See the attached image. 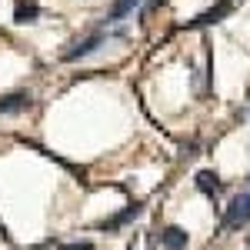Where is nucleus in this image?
<instances>
[{
	"mask_svg": "<svg viewBox=\"0 0 250 250\" xmlns=\"http://www.w3.org/2000/svg\"><path fill=\"white\" fill-rule=\"evenodd\" d=\"M104 40H107V34H90L87 40H77L70 50H63V60H67V63H74V60H80V57H90Z\"/></svg>",
	"mask_w": 250,
	"mask_h": 250,
	"instance_id": "2",
	"label": "nucleus"
},
{
	"mask_svg": "<svg viewBox=\"0 0 250 250\" xmlns=\"http://www.w3.org/2000/svg\"><path fill=\"white\" fill-rule=\"evenodd\" d=\"M247 224H250V193H237L227 204V210H224V227L227 230H240Z\"/></svg>",
	"mask_w": 250,
	"mask_h": 250,
	"instance_id": "1",
	"label": "nucleus"
},
{
	"mask_svg": "<svg viewBox=\"0 0 250 250\" xmlns=\"http://www.w3.org/2000/svg\"><path fill=\"white\" fill-rule=\"evenodd\" d=\"M193 184H197V190L207 193V197H217V193H220V177H217L213 170H200Z\"/></svg>",
	"mask_w": 250,
	"mask_h": 250,
	"instance_id": "7",
	"label": "nucleus"
},
{
	"mask_svg": "<svg viewBox=\"0 0 250 250\" xmlns=\"http://www.w3.org/2000/svg\"><path fill=\"white\" fill-rule=\"evenodd\" d=\"M63 250H94V244H87V240H80V244H67Z\"/></svg>",
	"mask_w": 250,
	"mask_h": 250,
	"instance_id": "10",
	"label": "nucleus"
},
{
	"mask_svg": "<svg viewBox=\"0 0 250 250\" xmlns=\"http://www.w3.org/2000/svg\"><path fill=\"white\" fill-rule=\"evenodd\" d=\"M227 10H230V3H227V0H224V3H217V7H213V10H207V14H200V17L193 20V27H204V23H217V20L224 17V14H227Z\"/></svg>",
	"mask_w": 250,
	"mask_h": 250,
	"instance_id": "9",
	"label": "nucleus"
},
{
	"mask_svg": "<svg viewBox=\"0 0 250 250\" xmlns=\"http://www.w3.org/2000/svg\"><path fill=\"white\" fill-rule=\"evenodd\" d=\"M37 17H40L37 3H30V0H17V7H14V20H17V23H34Z\"/></svg>",
	"mask_w": 250,
	"mask_h": 250,
	"instance_id": "8",
	"label": "nucleus"
},
{
	"mask_svg": "<svg viewBox=\"0 0 250 250\" xmlns=\"http://www.w3.org/2000/svg\"><path fill=\"white\" fill-rule=\"evenodd\" d=\"M140 217V204H134V207H127V210L114 213V217H107L104 224H100V230H120L124 224H130V220H137Z\"/></svg>",
	"mask_w": 250,
	"mask_h": 250,
	"instance_id": "5",
	"label": "nucleus"
},
{
	"mask_svg": "<svg viewBox=\"0 0 250 250\" xmlns=\"http://www.w3.org/2000/svg\"><path fill=\"white\" fill-rule=\"evenodd\" d=\"M30 104H34V97L17 90V94H3L0 97V114H23V110H30Z\"/></svg>",
	"mask_w": 250,
	"mask_h": 250,
	"instance_id": "3",
	"label": "nucleus"
},
{
	"mask_svg": "<svg viewBox=\"0 0 250 250\" xmlns=\"http://www.w3.org/2000/svg\"><path fill=\"white\" fill-rule=\"evenodd\" d=\"M137 7H140V0H114L104 20H107V23H117V20H124V17H127V14H134Z\"/></svg>",
	"mask_w": 250,
	"mask_h": 250,
	"instance_id": "6",
	"label": "nucleus"
},
{
	"mask_svg": "<svg viewBox=\"0 0 250 250\" xmlns=\"http://www.w3.org/2000/svg\"><path fill=\"white\" fill-rule=\"evenodd\" d=\"M187 244H190V237H187V230H184V227H164V230H160V247L184 250Z\"/></svg>",
	"mask_w": 250,
	"mask_h": 250,
	"instance_id": "4",
	"label": "nucleus"
}]
</instances>
